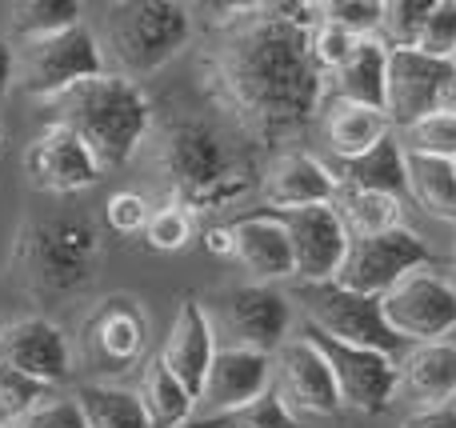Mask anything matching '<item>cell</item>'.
<instances>
[{"instance_id":"obj_1","label":"cell","mask_w":456,"mask_h":428,"mask_svg":"<svg viewBox=\"0 0 456 428\" xmlns=\"http://www.w3.org/2000/svg\"><path fill=\"white\" fill-rule=\"evenodd\" d=\"M228 12L216 16V36L200 61L228 125L256 149L305 133L321 112L329 80L308 48L321 4H236Z\"/></svg>"},{"instance_id":"obj_2","label":"cell","mask_w":456,"mask_h":428,"mask_svg":"<svg viewBox=\"0 0 456 428\" xmlns=\"http://www.w3.org/2000/svg\"><path fill=\"white\" fill-rule=\"evenodd\" d=\"M152 168L168 205L197 213L228 208L256 184V144L228 120L181 112L152 128Z\"/></svg>"},{"instance_id":"obj_3","label":"cell","mask_w":456,"mask_h":428,"mask_svg":"<svg viewBox=\"0 0 456 428\" xmlns=\"http://www.w3.org/2000/svg\"><path fill=\"white\" fill-rule=\"evenodd\" d=\"M101 229L80 213L32 216L12 240V272L37 304H64L101 272Z\"/></svg>"},{"instance_id":"obj_4","label":"cell","mask_w":456,"mask_h":428,"mask_svg":"<svg viewBox=\"0 0 456 428\" xmlns=\"http://www.w3.org/2000/svg\"><path fill=\"white\" fill-rule=\"evenodd\" d=\"M48 112H53V125H64L93 149L101 168L128 165L157 128L149 93L112 69L48 101Z\"/></svg>"},{"instance_id":"obj_5","label":"cell","mask_w":456,"mask_h":428,"mask_svg":"<svg viewBox=\"0 0 456 428\" xmlns=\"http://www.w3.org/2000/svg\"><path fill=\"white\" fill-rule=\"evenodd\" d=\"M112 72L136 80L160 72L192 40V8L176 0H125L109 4L96 28Z\"/></svg>"},{"instance_id":"obj_6","label":"cell","mask_w":456,"mask_h":428,"mask_svg":"<svg viewBox=\"0 0 456 428\" xmlns=\"http://www.w3.org/2000/svg\"><path fill=\"white\" fill-rule=\"evenodd\" d=\"M101 72H109V61H104L93 24H77V28H64L56 36L28 40L16 48V85L45 104L77 88L80 80L101 77Z\"/></svg>"},{"instance_id":"obj_7","label":"cell","mask_w":456,"mask_h":428,"mask_svg":"<svg viewBox=\"0 0 456 428\" xmlns=\"http://www.w3.org/2000/svg\"><path fill=\"white\" fill-rule=\"evenodd\" d=\"M289 301L300 304L308 325L324 328L329 336H337L345 344L385 352L393 360H401L409 352V344L388 328L385 309H380L377 296H361L353 288L337 285V280H324V285H297L289 293Z\"/></svg>"},{"instance_id":"obj_8","label":"cell","mask_w":456,"mask_h":428,"mask_svg":"<svg viewBox=\"0 0 456 428\" xmlns=\"http://www.w3.org/2000/svg\"><path fill=\"white\" fill-rule=\"evenodd\" d=\"M417 269H441V256L425 245L417 229L401 224V229L380 232V237H353L345 264L337 272V285L380 301Z\"/></svg>"},{"instance_id":"obj_9","label":"cell","mask_w":456,"mask_h":428,"mask_svg":"<svg viewBox=\"0 0 456 428\" xmlns=\"http://www.w3.org/2000/svg\"><path fill=\"white\" fill-rule=\"evenodd\" d=\"M385 112L393 128H417L436 112H456V61H436L420 48H393Z\"/></svg>"},{"instance_id":"obj_10","label":"cell","mask_w":456,"mask_h":428,"mask_svg":"<svg viewBox=\"0 0 456 428\" xmlns=\"http://www.w3.org/2000/svg\"><path fill=\"white\" fill-rule=\"evenodd\" d=\"M300 336L324 352L332 376H337L345 408H353V413H385L396 400V392H401V365L393 357L345 344L337 336H329L324 328L308 325V320H300Z\"/></svg>"},{"instance_id":"obj_11","label":"cell","mask_w":456,"mask_h":428,"mask_svg":"<svg viewBox=\"0 0 456 428\" xmlns=\"http://www.w3.org/2000/svg\"><path fill=\"white\" fill-rule=\"evenodd\" d=\"M213 328L221 349H248L276 357V349L292 336V301L276 285L232 288L216 309Z\"/></svg>"},{"instance_id":"obj_12","label":"cell","mask_w":456,"mask_h":428,"mask_svg":"<svg viewBox=\"0 0 456 428\" xmlns=\"http://www.w3.org/2000/svg\"><path fill=\"white\" fill-rule=\"evenodd\" d=\"M385 320L404 344H436L456 333V285L436 269H417L380 296Z\"/></svg>"},{"instance_id":"obj_13","label":"cell","mask_w":456,"mask_h":428,"mask_svg":"<svg viewBox=\"0 0 456 428\" xmlns=\"http://www.w3.org/2000/svg\"><path fill=\"white\" fill-rule=\"evenodd\" d=\"M80 349L96 373H125L133 365H144L149 317L133 296H104L80 325Z\"/></svg>"},{"instance_id":"obj_14","label":"cell","mask_w":456,"mask_h":428,"mask_svg":"<svg viewBox=\"0 0 456 428\" xmlns=\"http://www.w3.org/2000/svg\"><path fill=\"white\" fill-rule=\"evenodd\" d=\"M260 213H268V208H260ZM268 216H276L284 224V232H289L300 285L337 280L340 264L348 256V245H353L337 205H308V208H289V213H268Z\"/></svg>"},{"instance_id":"obj_15","label":"cell","mask_w":456,"mask_h":428,"mask_svg":"<svg viewBox=\"0 0 456 428\" xmlns=\"http://www.w3.org/2000/svg\"><path fill=\"white\" fill-rule=\"evenodd\" d=\"M24 176H28V184L40 192L72 197V192L93 189L104 176V168L77 133H69L64 125H48V128H40L28 141V149H24Z\"/></svg>"},{"instance_id":"obj_16","label":"cell","mask_w":456,"mask_h":428,"mask_svg":"<svg viewBox=\"0 0 456 428\" xmlns=\"http://www.w3.org/2000/svg\"><path fill=\"white\" fill-rule=\"evenodd\" d=\"M276 384H281V400L289 405V413H308V416H337L345 408L324 352L305 336H289L273 357Z\"/></svg>"},{"instance_id":"obj_17","label":"cell","mask_w":456,"mask_h":428,"mask_svg":"<svg viewBox=\"0 0 456 428\" xmlns=\"http://www.w3.org/2000/svg\"><path fill=\"white\" fill-rule=\"evenodd\" d=\"M0 365L12 373L28 376V381L56 389L72 376L77 368V352H72L69 336L56 320L48 317H24L12 328H4V344H0Z\"/></svg>"},{"instance_id":"obj_18","label":"cell","mask_w":456,"mask_h":428,"mask_svg":"<svg viewBox=\"0 0 456 428\" xmlns=\"http://www.w3.org/2000/svg\"><path fill=\"white\" fill-rule=\"evenodd\" d=\"M260 197H265L268 213H289V208H308V205H337L340 181L321 157L292 149L268 160V168L260 173Z\"/></svg>"},{"instance_id":"obj_19","label":"cell","mask_w":456,"mask_h":428,"mask_svg":"<svg viewBox=\"0 0 456 428\" xmlns=\"http://www.w3.org/2000/svg\"><path fill=\"white\" fill-rule=\"evenodd\" d=\"M216 349H221V341H216L213 317L205 312V304H200L197 296H184L173 317V328H168V336H165L160 360H165L168 373L197 397V405H200V392H205L208 368H213V360H216Z\"/></svg>"},{"instance_id":"obj_20","label":"cell","mask_w":456,"mask_h":428,"mask_svg":"<svg viewBox=\"0 0 456 428\" xmlns=\"http://www.w3.org/2000/svg\"><path fill=\"white\" fill-rule=\"evenodd\" d=\"M273 357L265 352H248V349H216V360L208 368L205 392L200 405L208 408V416L216 413H232V408L256 405L260 397L273 392Z\"/></svg>"},{"instance_id":"obj_21","label":"cell","mask_w":456,"mask_h":428,"mask_svg":"<svg viewBox=\"0 0 456 428\" xmlns=\"http://www.w3.org/2000/svg\"><path fill=\"white\" fill-rule=\"evenodd\" d=\"M232 237H236V261L244 264V272L256 277V285H276V280L297 277L292 240L276 216L256 208V213H248L244 221L232 224Z\"/></svg>"},{"instance_id":"obj_22","label":"cell","mask_w":456,"mask_h":428,"mask_svg":"<svg viewBox=\"0 0 456 428\" xmlns=\"http://www.w3.org/2000/svg\"><path fill=\"white\" fill-rule=\"evenodd\" d=\"M401 389L420 408H444L456 400V344H412L401 360Z\"/></svg>"},{"instance_id":"obj_23","label":"cell","mask_w":456,"mask_h":428,"mask_svg":"<svg viewBox=\"0 0 456 428\" xmlns=\"http://www.w3.org/2000/svg\"><path fill=\"white\" fill-rule=\"evenodd\" d=\"M388 52L385 36H361L345 64L329 77L332 85V101H353V104H369V109L385 112L388 101Z\"/></svg>"},{"instance_id":"obj_24","label":"cell","mask_w":456,"mask_h":428,"mask_svg":"<svg viewBox=\"0 0 456 428\" xmlns=\"http://www.w3.org/2000/svg\"><path fill=\"white\" fill-rule=\"evenodd\" d=\"M321 112H324V141H329V152L337 160L364 157V152H372L380 141L393 136L388 112L369 109V104L329 101Z\"/></svg>"},{"instance_id":"obj_25","label":"cell","mask_w":456,"mask_h":428,"mask_svg":"<svg viewBox=\"0 0 456 428\" xmlns=\"http://www.w3.org/2000/svg\"><path fill=\"white\" fill-rule=\"evenodd\" d=\"M337 181L345 189H361V192H380V197H393V200H412L409 197V165H404V144L396 136L380 141L372 152L353 160H337L332 165Z\"/></svg>"},{"instance_id":"obj_26","label":"cell","mask_w":456,"mask_h":428,"mask_svg":"<svg viewBox=\"0 0 456 428\" xmlns=\"http://www.w3.org/2000/svg\"><path fill=\"white\" fill-rule=\"evenodd\" d=\"M404 165H409V197L428 216L456 224V160L404 149Z\"/></svg>"},{"instance_id":"obj_27","label":"cell","mask_w":456,"mask_h":428,"mask_svg":"<svg viewBox=\"0 0 456 428\" xmlns=\"http://www.w3.org/2000/svg\"><path fill=\"white\" fill-rule=\"evenodd\" d=\"M144 373H141V400L149 408V421L152 428H184L192 424V408H197V397L168 373V365L157 357L144 360Z\"/></svg>"},{"instance_id":"obj_28","label":"cell","mask_w":456,"mask_h":428,"mask_svg":"<svg viewBox=\"0 0 456 428\" xmlns=\"http://www.w3.org/2000/svg\"><path fill=\"white\" fill-rule=\"evenodd\" d=\"M77 405L85 413L88 428H152L141 392L120 389V384H104V381L80 384Z\"/></svg>"},{"instance_id":"obj_29","label":"cell","mask_w":456,"mask_h":428,"mask_svg":"<svg viewBox=\"0 0 456 428\" xmlns=\"http://www.w3.org/2000/svg\"><path fill=\"white\" fill-rule=\"evenodd\" d=\"M8 24H12V36L28 44V40H45L85 24V4H77V0H20V4H8Z\"/></svg>"},{"instance_id":"obj_30","label":"cell","mask_w":456,"mask_h":428,"mask_svg":"<svg viewBox=\"0 0 456 428\" xmlns=\"http://www.w3.org/2000/svg\"><path fill=\"white\" fill-rule=\"evenodd\" d=\"M337 213L345 221L348 237H380V232L401 229V200L380 197V192H361V189H345L340 184L337 197Z\"/></svg>"},{"instance_id":"obj_31","label":"cell","mask_w":456,"mask_h":428,"mask_svg":"<svg viewBox=\"0 0 456 428\" xmlns=\"http://www.w3.org/2000/svg\"><path fill=\"white\" fill-rule=\"evenodd\" d=\"M184 428H300L297 416L289 413V405L281 400V392H268L260 397L256 405H244V408H232V413H216V416H205V421H192Z\"/></svg>"},{"instance_id":"obj_32","label":"cell","mask_w":456,"mask_h":428,"mask_svg":"<svg viewBox=\"0 0 456 428\" xmlns=\"http://www.w3.org/2000/svg\"><path fill=\"white\" fill-rule=\"evenodd\" d=\"M436 0H388L385 4V24L380 36L388 48H417L420 32H425L428 16H433Z\"/></svg>"},{"instance_id":"obj_33","label":"cell","mask_w":456,"mask_h":428,"mask_svg":"<svg viewBox=\"0 0 456 428\" xmlns=\"http://www.w3.org/2000/svg\"><path fill=\"white\" fill-rule=\"evenodd\" d=\"M48 400V389L0 365V428H20V421Z\"/></svg>"},{"instance_id":"obj_34","label":"cell","mask_w":456,"mask_h":428,"mask_svg":"<svg viewBox=\"0 0 456 428\" xmlns=\"http://www.w3.org/2000/svg\"><path fill=\"white\" fill-rule=\"evenodd\" d=\"M192 232H197V221H192L189 208L160 205V208H152V221L144 229V237H149V245L157 253H176V248H184L192 240Z\"/></svg>"},{"instance_id":"obj_35","label":"cell","mask_w":456,"mask_h":428,"mask_svg":"<svg viewBox=\"0 0 456 428\" xmlns=\"http://www.w3.org/2000/svg\"><path fill=\"white\" fill-rule=\"evenodd\" d=\"M321 16L361 40V36H380L385 4L380 0H329V4H321Z\"/></svg>"},{"instance_id":"obj_36","label":"cell","mask_w":456,"mask_h":428,"mask_svg":"<svg viewBox=\"0 0 456 428\" xmlns=\"http://www.w3.org/2000/svg\"><path fill=\"white\" fill-rule=\"evenodd\" d=\"M409 152H428V157L456 160V112H436L409 128Z\"/></svg>"},{"instance_id":"obj_37","label":"cell","mask_w":456,"mask_h":428,"mask_svg":"<svg viewBox=\"0 0 456 428\" xmlns=\"http://www.w3.org/2000/svg\"><path fill=\"white\" fill-rule=\"evenodd\" d=\"M308 48H313L316 69H321L324 77H332V72H337L340 64L353 56L356 36H353V32H345L340 24H332V20H324V16H321V24H316L313 36H308Z\"/></svg>"},{"instance_id":"obj_38","label":"cell","mask_w":456,"mask_h":428,"mask_svg":"<svg viewBox=\"0 0 456 428\" xmlns=\"http://www.w3.org/2000/svg\"><path fill=\"white\" fill-rule=\"evenodd\" d=\"M417 48L436 61H456V0H436Z\"/></svg>"},{"instance_id":"obj_39","label":"cell","mask_w":456,"mask_h":428,"mask_svg":"<svg viewBox=\"0 0 456 428\" xmlns=\"http://www.w3.org/2000/svg\"><path fill=\"white\" fill-rule=\"evenodd\" d=\"M104 221H109V229H117L120 237H136V232L149 229L152 208L141 192L125 189V192H112L109 197V205H104Z\"/></svg>"},{"instance_id":"obj_40","label":"cell","mask_w":456,"mask_h":428,"mask_svg":"<svg viewBox=\"0 0 456 428\" xmlns=\"http://www.w3.org/2000/svg\"><path fill=\"white\" fill-rule=\"evenodd\" d=\"M20 428H88L77 397H48L40 408H32Z\"/></svg>"},{"instance_id":"obj_41","label":"cell","mask_w":456,"mask_h":428,"mask_svg":"<svg viewBox=\"0 0 456 428\" xmlns=\"http://www.w3.org/2000/svg\"><path fill=\"white\" fill-rule=\"evenodd\" d=\"M401 428H456V405H444V408H420V413H412Z\"/></svg>"},{"instance_id":"obj_42","label":"cell","mask_w":456,"mask_h":428,"mask_svg":"<svg viewBox=\"0 0 456 428\" xmlns=\"http://www.w3.org/2000/svg\"><path fill=\"white\" fill-rule=\"evenodd\" d=\"M12 85H16V48H12V40L0 32V104L12 93Z\"/></svg>"},{"instance_id":"obj_43","label":"cell","mask_w":456,"mask_h":428,"mask_svg":"<svg viewBox=\"0 0 456 428\" xmlns=\"http://www.w3.org/2000/svg\"><path fill=\"white\" fill-rule=\"evenodd\" d=\"M205 248L216 253V256H236L232 224H213V229H205Z\"/></svg>"},{"instance_id":"obj_44","label":"cell","mask_w":456,"mask_h":428,"mask_svg":"<svg viewBox=\"0 0 456 428\" xmlns=\"http://www.w3.org/2000/svg\"><path fill=\"white\" fill-rule=\"evenodd\" d=\"M0 144H4V128H0Z\"/></svg>"},{"instance_id":"obj_45","label":"cell","mask_w":456,"mask_h":428,"mask_svg":"<svg viewBox=\"0 0 456 428\" xmlns=\"http://www.w3.org/2000/svg\"><path fill=\"white\" fill-rule=\"evenodd\" d=\"M0 344H4V328H0Z\"/></svg>"}]
</instances>
